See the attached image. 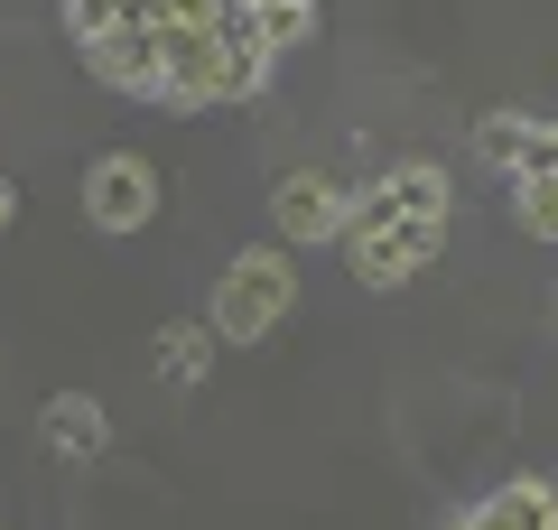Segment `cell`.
<instances>
[{"label": "cell", "mask_w": 558, "mask_h": 530, "mask_svg": "<svg viewBox=\"0 0 558 530\" xmlns=\"http://www.w3.org/2000/svg\"><path fill=\"white\" fill-rule=\"evenodd\" d=\"M289 298H299L289 252H233V270L215 279V335L223 345H260V335L289 316Z\"/></svg>", "instance_id": "cell-1"}, {"label": "cell", "mask_w": 558, "mask_h": 530, "mask_svg": "<svg viewBox=\"0 0 558 530\" xmlns=\"http://www.w3.org/2000/svg\"><path fill=\"white\" fill-rule=\"evenodd\" d=\"M447 252V224H418V215H391V224H363L354 233V279L363 289H400L410 270Z\"/></svg>", "instance_id": "cell-2"}, {"label": "cell", "mask_w": 558, "mask_h": 530, "mask_svg": "<svg viewBox=\"0 0 558 530\" xmlns=\"http://www.w3.org/2000/svg\"><path fill=\"white\" fill-rule=\"evenodd\" d=\"M84 215H94L102 233H140V224L159 215V168L131 158V149L94 158V168H84Z\"/></svg>", "instance_id": "cell-3"}, {"label": "cell", "mask_w": 558, "mask_h": 530, "mask_svg": "<svg viewBox=\"0 0 558 530\" xmlns=\"http://www.w3.org/2000/svg\"><path fill=\"white\" fill-rule=\"evenodd\" d=\"M279 233L289 242H344L354 233V196H344L336 177H317V168H299V177H279Z\"/></svg>", "instance_id": "cell-4"}, {"label": "cell", "mask_w": 558, "mask_h": 530, "mask_svg": "<svg viewBox=\"0 0 558 530\" xmlns=\"http://www.w3.org/2000/svg\"><path fill=\"white\" fill-rule=\"evenodd\" d=\"M457 530H558V493L539 484V474H521V484H502V493H484V503L465 511Z\"/></svg>", "instance_id": "cell-5"}, {"label": "cell", "mask_w": 558, "mask_h": 530, "mask_svg": "<svg viewBox=\"0 0 558 530\" xmlns=\"http://www.w3.org/2000/svg\"><path fill=\"white\" fill-rule=\"evenodd\" d=\"M149 353H159V382H168V392H196L205 363H215V326H159V345H149Z\"/></svg>", "instance_id": "cell-6"}, {"label": "cell", "mask_w": 558, "mask_h": 530, "mask_svg": "<svg viewBox=\"0 0 558 530\" xmlns=\"http://www.w3.org/2000/svg\"><path fill=\"white\" fill-rule=\"evenodd\" d=\"M47 447L57 456H94L102 447V400L94 392H57L47 400Z\"/></svg>", "instance_id": "cell-7"}, {"label": "cell", "mask_w": 558, "mask_h": 530, "mask_svg": "<svg viewBox=\"0 0 558 530\" xmlns=\"http://www.w3.org/2000/svg\"><path fill=\"white\" fill-rule=\"evenodd\" d=\"M531 140H539L531 112H484V121H475V158H494V168H521Z\"/></svg>", "instance_id": "cell-8"}, {"label": "cell", "mask_w": 558, "mask_h": 530, "mask_svg": "<svg viewBox=\"0 0 558 530\" xmlns=\"http://www.w3.org/2000/svg\"><path fill=\"white\" fill-rule=\"evenodd\" d=\"M512 205H521V224L539 242H558V177L549 168H512Z\"/></svg>", "instance_id": "cell-9"}, {"label": "cell", "mask_w": 558, "mask_h": 530, "mask_svg": "<svg viewBox=\"0 0 558 530\" xmlns=\"http://www.w3.org/2000/svg\"><path fill=\"white\" fill-rule=\"evenodd\" d=\"M252 10H260V38H270V57L307 38V0H252Z\"/></svg>", "instance_id": "cell-10"}, {"label": "cell", "mask_w": 558, "mask_h": 530, "mask_svg": "<svg viewBox=\"0 0 558 530\" xmlns=\"http://www.w3.org/2000/svg\"><path fill=\"white\" fill-rule=\"evenodd\" d=\"M521 168H549V177H558V121H539V140H531V158H521Z\"/></svg>", "instance_id": "cell-11"}, {"label": "cell", "mask_w": 558, "mask_h": 530, "mask_svg": "<svg viewBox=\"0 0 558 530\" xmlns=\"http://www.w3.org/2000/svg\"><path fill=\"white\" fill-rule=\"evenodd\" d=\"M10 215H20V196H10V177H0V224H10Z\"/></svg>", "instance_id": "cell-12"}]
</instances>
